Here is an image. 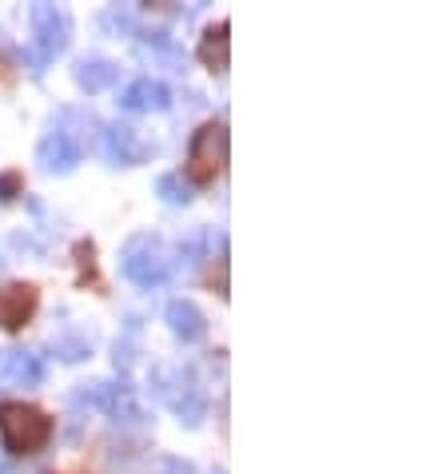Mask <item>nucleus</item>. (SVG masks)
Segmentation results:
<instances>
[{
    "label": "nucleus",
    "mask_w": 446,
    "mask_h": 474,
    "mask_svg": "<svg viewBox=\"0 0 446 474\" xmlns=\"http://www.w3.org/2000/svg\"><path fill=\"white\" fill-rule=\"evenodd\" d=\"M104 28H112V33H136V13L131 8H108Z\"/></svg>",
    "instance_id": "16"
},
{
    "label": "nucleus",
    "mask_w": 446,
    "mask_h": 474,
    "mask_svg": "<svg viewBox=\"0 0 446 474\" xmlns=\"http://www.w3.org/2000/svg\"><path fill=\"white\" fill-rule=\"evenodd\" d=\"M36 304H40V291L33 284H5L0 287V327L20 331L36 315Z\"/></svg>",
    "instance_id": "9"
},
{
    "label": "nucleus",
    "mask_w": 446,
    "mask_h": 474,
    "mask_svg": "<svg viewBox=\"0 0 446 474\" xmlns=\"http://www.w3.org/2000/svg\"><path fill=\"white\" fill-rule=\"evenodd\" d=\"M112 351H116V355H112V359H116V367L128 371L131 363H136V331H131L128 339H116V347H112Z\"/></svg>",
    "instance_id": "18"
},
{
    "label": "nucleus",
    "mask_w": 446,
    "mask_h": 474,
    "mask_svg": "<svg viewBox=\"0 0 446 474\" xmlns=\"http://www.w3.org/2000/svg\"><path fill=\"white\" fill-rule=\"evenodd\" d=\"M204 244H208V231H191V236L179 244V256H184V264H196L199 256H204Z\"/></svg>",
    "instance_id": "17"
},
{
    "label": "nucleus",
    "mask_w": 446,
    "mask_h": 474,
    "mask_svg": "<svg viewBox=\"0 0 446 474\" xmlns=\"http://www.w3.org/2000/svg\"><path fill=\"white\" fill-rule=\"evenodd\" d=\"M76 399H88V402H96V407H104L116 422H124V427H140L144 422V402L136 399V391H131V382H92V391H88V382H84V391H80Z\"/></svg>",
    "instance_id": "6"
},
{
    "label": "nucleus",
    "mask_w": 446,
    "mask_h": 474,
    "mask_svg": "<svg viewBox=\"0 0 446 474\" xmlns=\"http://www.w3.org/2000/svg\"><path fill=\"white\" fill-rule=\"evenodd\" d=\"M120 108L124 112H168L171 108V92L168 84H160V80H131V84L124 88V96H120Z\"/></svg>",
    "instance_id": "10"
},
{
    "label": "nucleus",
    "mask_w": 446,
    "mask_h": 474,
    "mask_svg": "<svg viewBox=\"0 0 446 474\" xmlns=\"http://www.w3.org/2000/svg\"><path fill=\"white\" fill-rule=\"evenodd\" d=\"M156 191H160V199H164V204H171V208H188V204H191V184H184V176H176V171L160 176Z\"/></svg>",
    "instance_id": "15"
},
{
    "label": "nucleus",
    "mask_w": 446,
    "mask_h": 474,
    "mask_svg": "<svg viewBox=\"0 0 446 474\" xmlns=\"http://www.w3.org/2000/svg\"><path fill=\"white\" fill-rule=\"evenodd\" d=\"M48 379V363L36 351L24 347H5L0 351V391H13V387H40Z\"/></svg>",
    "instance_id": "7"
},
{
    "label": "nucleus",
    "mask_w": 446,
    "mask_h": 474,
    "mask_svg": "<svg viewBox=\"0 0 446 474\" xmlns=\"http://www.w3.org/2000/svg\"><path fill=\"white\" fill-rule=\"evenodd\" d=\"M208 284L216 287V291H219L223 299H228V256H219V264H216V267L208 271Z\"/></svg>",
    "instance_id": "19"
},
{
    "label": "nucleus",
    "mask_w": 446,
    "mask_h": 474,
    "mask_svg": "<svg viewBox=\"0 0 446 474\" xmlns=\"http://www.w3.org/2000/svg\"><path fill=\"white\" fill-rule=\"evenodd\" d=\"M164 319H168L171 335L184 339V343H199V339L208 335V319H204V311L191 304V299H171L168 311H164Z\"/></svg>",
    "instance_id": "11"
},
{
    "label": "nucleus",
    "mask_w": 446,
    "mask_h": 474,
    "mask_svg": "<svg viewBox=\"0 0 446 474\" xmlns=\"http://www.w3.org/2000/svg\"><path fill=\"white\" fill-rule=\"evenodd\" d=\"M228 148L231 136L223 124H204L188 144V179L191 184H216V176H223V164H228Z\"/></svg>",
    "instance_id": "4"
},
{
    "label": "nucleus",
    "mask_w": 446,
    "mask_h": 474,
    "mask_svg": "<svg viewBox=\"0 0 446 474\" xmlns=\"http://www.w3.org/2000/svg\"><path fill=\"white\" fill-rule=\"evenodd\" d=\"M53 355H60L64 363L88 359V355H92V335H88V331H80V327L56 331V335H53Z\"/></svg>",
    "instance_id": "14"
},
{
    "label": "nucleus",
    "mask_w": 446,
    "mask_h": 474,
    "mask_svg": "<svg viewBox=\"0 0 446 474\" xmlns=\"http://www.w3.org/2000/svg\"><path fill=\"white\" fill-rule=\"evenodd\" d=\"M104 152L112 164H144V160L156 156V144H151L148 136H140V128H131V124H108L104 128Z\"/></svg>",
    "instance_id": "8"
},
{
    "label": "nucleus",
    "mask_w": 446,
    "mask_h": 474,
    "mask_svg": "<svg viewBox=\"0 0 446 474\" xmlns=\"http://www.w3.org/2000/svg\"><path fill=\"white\" fill-rule=\"evenodd\" d=\"M73 76H76V84L84 88L88 96H96V92H104V88L116 84L120 64H112V60H104V56H88V60H80V64L73 68Z\"/></svg>",
    "instance_id": "13"
},
{
    "label": "nucleus",
    "mask_w": 446,
    "mask_h": 474,
    "mask_svg": "<svg viewBox=\"0 0 446 474\" xmlns=\"http://www.w3.org/2000/svg\"><path fill=\"white\" fill-rule=\"evenodd\" d=\"M0 276H5V259H0Z\"/></svg>",
    "instance_id": "23"
},
{
    "label": "nucleus",
    "mask_w": 446,
    "mask_h": 474,
    "mask_svg": "<svg viewBox=\"0 0 446 474\" xmlns=\"http://www.w3.org/2000/svg\"><path fill=\"white\" fill-rule=\"evenodd\" d=\"M164 474H196V467L184 462V459H176V455H168L164 459Z\"/></svg>",
    "instance_id": "20"
},
{
    "label": "nucleus",
    "mask_w": 446,
    "mask_h": 474,
    "mask_svg": "<svg viewBox=\"0 0 446 474\" xmlns=\"http://www.w3.org/2000/svg\"><path fill=\"white\" fill-rule=\"evenodd\" d=\"M0 439L13 455H36L53 439V419L28 402H0Z\"/></svg>",
    "instance_id": "2"
},
{
    "label": "nucleus",
    "mask_w": 446,
    "mask_h": 474,
    "mask_svg": "<svg viewBox=\"0 0 446 474\" xmlns=\"http://www.w3.org/2000/svg\"><path fill=\"white\" fill-rule=\"evenodd\" d=\"M20 191V176H13V171H8V176H0V199H13Z\"/></svg>",
    "instance_id": "21"
},
{
    "label": "nucleus",
    "mask_w": 446,
    "mask_h": 474,
    "mask_svg": "<svg viewBox=\"0 0 446 474\" xmlns=\"http://www.w3.org/2000/svg\"><path fill=\"white\" fill-rule=\"evenodd\" d=\"M8 80H13V68H8L5 56H0V84H8Z\"/></svg>",
    "instance_id": "22"
},
{
    "label": "nucleus",
    "mask_w": 446,
    "mask_h": 474,
    "mask_svg": "<svg viewBox=\"0 0 446 474\" xmlns=\"http://www.w3.org/2000/svg\"><path fill=\"white\" fill-rule=\"evenodd\" d=\"M231 24L228 20H219V24H211L204 40H199V60H204V68H211V73H228L231 64Z\"/></svg>",
    "instance_id": "12"
},
{
    "label": "nucleus",
    "mask_w": 446,
    "mask_h": 474,
    "mask_svg": "<svg viewBox=\"0 0 446 474\" xmlns=\"http://www.w3.org/2000/svg\"><path fill=\"white\" fill-rule=\"evenodd\" d=\"M120 271L131 279L136 287H156V284H164L168 279V247H164V239H156V236H148V231H140V236H131L124 251H120Z\"/></svg>",
    "instance_id": "3"
},
{
    "label": "nucleus",
    "mask_w": 446,
    "mask_h": 474,
    "mask_svg": "<svg viewBox=\"0 0 446 474\" xmlns=\"http://www.w3.org/2000/svg\"><path fill=\"white\" fill-rule=\"evenodd\" d=\"M33 33L36 44L28 53V64H33V73H44V64H53L73 40V20L56 5H33Z\"/></svg>",
    "instance_id": "5"
},
{
    "label": "nucleus",
    "mask_w": 446,
    "mask_h": 474,
    "mask_svg": "<svg viewBox=\"0 0 446 474\" xmlns=\"http://www.w3.org/2000/svg\"><path fill=\"white\" fill-rule=\"evenodd\" d=\"M88 128H92V116L76 112V108H64L53 128L44 132L36 148V164L40 171H48V176H68L80 160H84V148H88Z\"/></svg>",
    "instance_id": "1"
}]
</instances>
